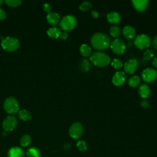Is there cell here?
Returning a JSON list of instances; mask_svg holds the SVG:
<instances>
[{
  "instance_id": "d6986e66",
  "label": "cell",
  "mask_w": 157,
  "mask_h": 157,
  "mask_svg": "<svg viewBox=\"0 0 157 157\" xmlns=\"http://www.w3.org/2000/svg\"><path fill=\"white\" fill-rule=\"evenodd\" d=\"M61 30L56 26L50 28L47 31V35L52 39H56L60 36Z\"/></svg>"
},
{
  "instance_id": "7402d4cb",
  "label": "cell",
  "mask_w": 157,
  "mask_h": 157,
  "mask_svg": "<svg viewBox=\"0 0 157 157\" xmlns=\"http://www.w3.org/2000/svg\"><path fill=\"white\" fill-rule=\"evenodd\" d=\"M26 155L28 157H40V151L36 147H30L27 150Z\"/></svg>"
},
{
  "instance_id": "f35d334b",
  "label": "cell",
  "mask_w": 157,
  "mask_h": 157,
  "mask_svg": "<svg viewBox=\"0 0 157 157\" xmlns=\"http://www.w3.org/2000/svg\"><path fill=\"white\" fill-rule=\"evenodd\" d=\"M3 3V1H2V0H0V6L1 5H2V4Z\"/></svg>"
},
{
  "instance_id": "9a60e30c",
  "label": "cell",
  "mask_w": 157,
  "mask_h": 157,
  "mask_svg": "<svg viewBox=\"0 0 157 157\" xmlns=\"http://www.w3.org/2000/svg\"><path fill=\"white\" fill-rule=\"evenodd\" d=\"M132 5L134 9L139 12H143L148 7V0H132Z\"/></svg>"
},
{
  "instance_id": "5bb4252c",
  "label": "cell",
  "mask_w": 157,
  "mask_h": 157,
  "mask_svg": "<svg viewBox=\"0 0 157 157\" xmlns=\"http://www.w3.org/2000/svg\"><path fill=\"white\" fill-rule=\"evenodd\" d=\"M8 157H25V152L23 149L19 147H13L7 152Z\"/></svg>"
},
{
  "instance_id": "4316f807",
  "label": "cell",
  "mask_w": 157,
  "mask_h": 157,
  "mask_svg": "<svg viewBox=\"0 0 157 157\" xmlns=\"http://www.w3.org/2000/svg\"><path fill=\"white\" fill-rule=\"evenodd\" d=\"M112 66L116 70H120L123 67V63L122 61L117 58H113L111 61Z\"/></svg>"
},
{
  "instance_id": "74e56055",
  "label": "cell",
  "mask_w": 157,
  "mask_h": 157,
  "mask_svg": "<svg viewBox=\"0 0 157 157\" xmlns=\"http://www.w3.org/2000/svg\"><path fill=\"white\" fill-rule=\"evenodd\" d=\"M152 64L153 66L157 69V56H155L153 58V61H152Z\"/></svg>"
},
{
  "instance_id": "cb8c5ba5",
  "label": "cell",
  "mask_w": 157,
  "mask_h": 157,
  "mask_svg": "<svg viewBox=\"0 0 157 157\" xmlns=\"http://www.w3.org/2000/svg\"><path fill=\"white\" fill-rule=\"evenodd\" d=\"M110 34L113 37H118L121 34V29L117 25H112L109 29Z\"/></svg>"
},
{
  "instance_id": "8d00e7d4",
  "label": "cell",
  "mask_w": 157,
  "mask_h": 157,
  "mask_svg": "<svg viewBox=\"0 0 157 157\" xmlns=\"http://www.w3.org/2000/svg\"><path fill=\"white\" fill-rule=\"evenodd\" d=\"M91 16L94 18H98L99 17V12L96 10H93L91 11Z\"/></svg>"
},
{
  "instance_id": "7a4b0ae2",
  "label": "cell",
  "mask_w": 157,
  "mask_h": 157,
  "mask_svg": "<svg viewBox=\"0 0 157 157\" xmlns=\"http://www.w3.org/2000/svg\"><path fill=\"white\" fill-rule=\"evenodd\" d=\"M91 62L96 66L105 67L110 63V56L105 53L98 51L93 53L90 56Z\"/></svg>"
},
{
  "instance_id": "83f0119b",
  "label": "cell",
  "mask_w": 157,
  "mask_h": 157,
  "mask_svg": "<svg viewBox=\"0 0 157 157\" xmlns=\"http://www.w3.org/2000/svg\"><path fill=\"white\" fill-rule=\"evenodd\" d=\"M91 7H92V4L88 1H83L82 3H81L79 5V9L83 12L87 11L90 10Z\"/></svg>"
},
{
  "instance_id": "d6a6232c",
  "label": "cell",
  "mask_w": 157,
  "mask_h": 157,
  "mask_svg": "<svg viewBox=\"0 0 157 157\" xmlns=\"http://www.w3.org/2000/svg\"><path fill=\"white\" fill-rule=\"evenodd\" d=\"M43 9H44V10L45 12H47L48 13H50L51 12V10H52L51 6L48 3H44V5H43Z\"/></svg>"
},
{
  "instance_id": "d4e9b609",
  "label": "cell",
  "mask_w": 157,
  "mask_h": 157,
  "mask_svg": "<svg viewBox=\"0 0 157 157\" xmlns=\"http://www.w3.org/2000/svg\"><path fill=\"white\" fill-rule=\"evenodd\" d=\"M155 51L151 49H147L143 53V59L145 61H150L155 57Z\"/></svg>"
},
{
  "instance_id": "3957f363",
  "label": "cell",
  "mask_w": 157,
  "mask_h": 157,
  "mask_svg": "<svg viewBox=\"0 0 157 157\" xmlns=\"http://www.w3.org/2000/svg\"><path fill=\"white\" fill-rule=\"evenodd\" d=\"M77 25V18L71 14L66 15L61 20L59 26L63 31H67L73 29Z\"/></svg>"
},
{
  "instance_id": "1f68e13d",
  "label": "cell",
  "mask_w": 157,
  "mask_h": 157,
  "mask_svg": "<svg viewBox=\"0 0 157 157\" xmlns=\"http://www.w3.org/2000/svg\"><path fill=\"white\" fill-rule=\"evenodd\" d=\"M140 105H141V106H142L143 108H144V109H147V108H148V107H150V102H149L147 99H144L141 101Z\"/></svg>"
},
{
  "instance_id": "9c48e42d",
  "label": "cell",
  "mask_w": 157,
  "mask_h": 157,
  "mask_svg": "<svg viewBox=\"0 0 157 157\" xmlns=\"http://www.w3.org/2000/svg\"><path fill=\"white\" fill-rule=\"evenodd\" d=\"M141 78L147 83L152 82L157 78V71L152 67L145 68L142 71Z\"/></svg>"
},
{
  "instance_id": "4dcf8cb0",
  "label": "cell",
  "mask_w": 157,
  "mask_h": 157,
  "mask_svg": "<svg viewBox=\"0 0 157 157\" xmlns=\"http://www.w3.org/2000/svg\"><path fill=\"white\" fill-rule=\"evenodd\" d=\"M6 4L10 7H15L20 6L21 3V0H7L5 1Z\"/></svg>"
},
{
  "instance_id": "f1b7e54d",
  "label": "cell",
  "mask_w": 157,
  "mask_h": 157,
  "mask_svg": "<svg viewBox=\"0 0 157 157\" xmlns=\"http://www.w3.org/2000/svg\"><path fill=\"white\" fill-rule=\"evenodd\" d=\"M80 67H81V69L84 71V72H87L90 70V67H91V64H90V63L86 59H83L82 61H81V63H80Z\"/></svg>"
},
{
  "instance_id": "e0dca14e",
  "label": "cell",
  "mask_w": 157,
  "mask_h": 157,
  "mask_svg": "<svg viewBox=\"0 0 157 157\" xmlns=\"http://www.w3.org/2000/svg\"><path fill=\"white\" fill-rule=\"evenodd\" d=\"M47 20L48 23L52 25L55 26L59 23L60 20V17L57 12L51 11L47 14Z\"/></svg>"
},
{
  "instance_id": "5b68a950",
  "label": "cell",
  "mask_w": 157,
  "mask_h": 157,
  "mask_svg": "<svg viewBox=\"0 0 157 157\" xmlns=\"http://www.w3.org/2000/svg\"><path fill=\"white\" fill-rule=\"evenodd\" d=\"M151 43V38L145 34H140L137 35L134 39L135 46L140 50L145 49L150 47Z\"/></svg>"
},
{
  "instance_id": "2e32d148",
  "label": "cell",
  "mask_w": 157,
  "mask_h": 157,
  "mask_svg": "<svg viewBox=\"0 0 157 157\" xmlns=\"http://www.w3.org/2000/svg\"><path fill=\"white\" fill-rule=\"evenodd\" d=\"M150 93L151 88L150 86L147 83L141 84L138 88V93L139 96L144 99L148 98L150 94Z\"/></svg>"
},
{
  "instance_id": "4fadbf2b",
  "label": "cell",
  "mask_w": 157,
  "mask_h": 157,
  "mask_svg": "<svg viewBox=\"0 0 157 157\" xmlns=\"http://www.w3.org/2000/svg\"><path fill=\"white\" fill-rule=\"evenodd\" d=\"M122 34L126 39L131 40L135 37L136 31L133 26L131 25H126L122 29Z\"/></svg>"
},
{
  "instance_id": "d590c367",
  "label": "cell",
  "mask_w": 157,
  "mask_h": 157,
  "mask_svg": "<svg viewBox=\"0 0 157 157\" xmlns=\"http://www.w3.org/2000/svg\"><path fill=\"white\" fill-rule=\"evenodd\" d=\"M6 18V13L2 9H0V20H4Z\"/></svg>"
},
{
  "instance_id": "484cf974",
  "label": "cell",
  "mask_w": 157,
  "mask_h": 157,
  "mask_svg": "<svg viewBox=\"0 0 157 157\" xmlns=\"http://www.w3.org/2000/svg\"><path fill=\"white\" fill-rule=\"evenodd\" d=\"M31 137L28 135V134H25L23 135L20 140V145L23 147H28L30 144H31Z\"/></svg>"
},
{
  "instance_id": "8fae6325",
  "label": "cell",
  "mask_w": 157,
  "mask_h": 157,
  "mask_svg": "<svg viewBox=\"0 0 157 157\" xmlns=\"http://www.w3.org/2000/svg\"><path fill=\"white\" fill-rule=\"evenodd\" d=\"M17 125V120L13 116L7 117L2 122V128L5 131H13Z\"/></svg>"
},
{
  "instance_id": "277c9868",
  "label": "cell",
  "mask_w": 157,
  "mask_h": 157,
  "mask_svg": "<svg viewBox=\"0 0 157 157\" xmlns=\"http://www.w3.org/2000/svg\"><path fill=\"white\" fill-rule=\"evenodd\" d=\"M1 46L6 51L13 52L18 48L20 42L15 37H7L2 39L1 42Z\"/></svg>"
},
{
  "instance_id": "30bf717a",
  "label": "cell",
  "mask_w": 157,
  "mask_h": 157,
  "mask_svg": "<svg viewBox=\"0 0 157 157\" xmlns=\"http://www.w3.org/2000/svg\"><path fill=\"white\" fill-rule=\"evenodd\" d=\"M139 67V62L136 58H131L127 60L123 64L124 71L128 74L135 72Z\"/></svg>"
},
{
  "instance_id": "ffe728a7",
  "label": "cell",
  "mask_w": 157,
  "mask_h": 157,
  "mask_svg": "<svg viewBox=\"0 0 157 157\" xmlns=\"http://www.w3.org/2000/svg\"><path fill=\"white\" fill-rule=\"evenodd\" d=\"M80 53L82 56H88L91 55V48L86 44H82L79 48Z\"/></svg>"
},
{
  "instance_id": "603a6c76",
  "label": "cell",
  "mask_w": 157,
  "mask_h": 157,
  "mask_svg": "<svg viewBox=\"0 0 157 157\" xmlns=\"http://www.w3.org/2000/svg\"><path fill=\"white\" fill-rule=\"evenodd\" d=\"M18 116L19 118L23 121H27L31 118V114L29 111L25 109L21 110L18 112Z\"/></svg>"
},
{
  "instance_id": "e575fe53",
  "label": "cell",
  "mask_w": 157,
  "mask_h": 157,
  "mask_svg": "<svg viewBox=\"0 0 157 157\" xmlns=\"http://www.w3.org/2000/svg\"><path fill=\"white\" fill-rule=\"evenodd\" d=\"M61 39H62L63 40H66L67 37H68V34H67V31H63L62 33H61V34H60V36Z\"/></svg>"
},
{
  "instance_id": "ba28073f",
  "label": "cell",
  "mask_w": 157,
  "mask_h": 157,
  "mask_svg": "<svg viewBox=\"0 0 157 157\" xmlns=\"http://www.w3.org/2000/svg\"><path fill=\"white\" fill-rule=\"evenodd\" d=\"M112 50L117 55H122L126 51V44L124 42L118 38L113 39L110 44Z\"/></svg>"
},
{
  "instance_id": "ac0fdd59",
  "label": "cell",
  "mask_w": 157,
  "mask_h": 157,
  "mask_svg": "<svg viewBox=\"0 0 157 157\" xmlns=\"http://www.w3.org/2000/svg\"><path fill=\"white\" fill-rule=\"evenodd\" d=\"M107 21L112 24L118 23L121 20V16L120 13L115 11H112L107 15Z\"/></svg>"
},
{
  "instance_id": "7c38bea8",
  "label": "cell",
  "mask_w": 157,
  "mask_h": 157,
  "mask_svg": "<svg viewBox=\"0 0 157 157\" xmlns=\"http://www.w3.org/2000/svg\"><path fill=\"white\" fill-rule=\"evenodd\" d=\"M126 80V75L123 71H117L113 75L112 81L113 85L119 86L124 84Z\"/></svg>"
},
{
  "instance_id": "836d02e7",
  "label": "cell",
  "mask_w": 157,
  "mask_h": 157,
  "mask_svg": "<svg viewBox=\"0 0 157 157\" xmlns=\"http://www.w3.org/2000/svg\"><path fill=\"white\" fill-rule=\"evenodd\" d=\"M151 44L155 49H157V34L151 40Z\"/></svg>"
},
{
  "instance_id": "8992f818",
  "label": "cell",
  "mask_w": 157,
  "mask_h": 157,
  "mask_svg": "<svg viewBox=\"0 0 157 157\" xmlns=\"http://www.w3.org/2000/svg\"><path fill=\"white\" fill-rule=\"evenodd\" d=\"M4 109L9 114H13L19 110V105L14 97L7 98L4 102Z\"/></svg>"
},
{
  "instance_id": "44dd1931",
  "label": "cell",
  "mask_w": 157,
  "mask_h": 157,
  "mask_svg": "<svg viewBox=\"0 0 157 157\" xmlns=\"http://www.w3.org/2000/svg\"><path fill=\"white\" fill-rule=\"evenodd\" d=\"M140 80H140V77H139L137 75H132V76L128 78V85L130 86L131 87L135 88L140 85Z\"/></svg>"
},
{
  "instance_id": "6da1fadb",
  "label": "cell",
  "mask_w": 157,
  "mask_h": 157,
  "mask_svg": "<svg viewBox=\"0 0 157 157\" xmlns=\"http://www.w3.org/2000/svg\"><path fill=\"white\" fill-rule=\"evenodd\" d=\"M90 43L94 49L101 51L107 49L110 46V39L106 34L98 32L92 35Z\"/></svg>"
},
{
  "instance_id": "f546056e",
  "label": "cell",
  "mask_w": 157,
  "mask_h": 157,
  "mask_svg": "<svg viewBox=\"0 0 157 157\" xmlns=\"http://www.w3.org/2000/svg\"><path fill=\"white\" fill-rule=\"evenodd\" d=\"M76 145H77V148L81 151H86L88 148L87 144L86 143L85 141H84L83 140H80L77 141Z\"/></svg>"
},
{
  "instance_id": "52a82bcc",
  "label": "cell",
  "mask_w": 157,
  "mask_h": 157,
  "mask_svg": "<svg viewBox=\"0 0 157 157\" xmlns=\"http://www.w3.org/2000/svg\"><path fill=\"white\" fill-rule=\"evenodd\" d=\"M83 132V127L80 122L76 121L72 123L69 129V136L74 139H78L82 136Z\"/></svg>"
}]
</instances>
